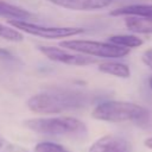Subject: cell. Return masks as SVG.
Instances as JSON below:
<instances>
[{"label": "cell", "instance_id": "7c38bea8", "mask_svg": "<svg viewBox=\"0 0 152 152\" xmlns=\"http://www.w3.org/2000/svg\"><path fill=\"white\" fill-rule=\"evenodd\" d=\"M126 27L134 32L141 34H152V19L139 18V17H126Z\"/></svg>", "mask_w": 152, "mask_h": 152}, {"label": "cell", "instance_id": "3957f363", "mask_svg": "<svg viewBox=\"0 0 152 152\" xmlns=\"http://www.w3.org/2000/svg\"><path fill=\"white\" fill-rule=\"evenodd\" d=\"M23 124L32 132L48 135H83L87 133L86 124L72 116L32 118Z\"/></svg>", "mask_w": 152, "mask_h": 152}, {"label": "cell", "instance_id": "5b68a950", "mask_svg": "<svg viewBox=\"0 0 152 152\" xmlns=\"http://www.w3.org/2000/svg\"><path fill=\"white\" fill-rule=\"evenodd\" d=\"M8 25L32 36L42 37L45 39H58V38H69L74 36L82 34L86 30L83 27H70V26H44L34 24L27 20L20 19H10Z\"/></svg>", "mask_w": 152, "mask_h": 152}, {"label": "cell", "instance_id": "30bf717a", "mask_svg": "<svg viewBox=\"0 0 152 152\" xmlns=\"http://www.w3.org/2000/svg\"><path fill=\"white\" fill-rule=\"evenodd\" d=\"M0 17L2 18H7L10 19H20V20H26L30 19L32 17H34V14L27 10H25L24 7L10 4L5 0H0Z\"/></svg>", "mask_w": 152, "mask_h": 152}, {"label": "cell", "instance_id": "9a60e30c", "mask_svg": "<svg viewBox=\"0 0 152 152\" xmlns=\"http://www.w3.org/2000/svg\"><path fill=\"white\" fill-rule=\"evenodd\" d=\"M33 152H71L61 144L52 141H40L34 145Z\"/></svg>", "mask_w": 152, "mask_h": 152}, {"label": "cell", "instance_id": "d6986e66", "mask_svg": "<svg viewBox=\"0 0 152 152\" xmlns=\"http://www.w3.org/2000/svg\"><path fill=\"white\" fill-rule=\"evenodd\" d=\"M148 84H150V88L152 89V76L148 78Z\"/></svg>", "mask_w": 152, "mask_h": 152}, {"label": "cell", "instance_id": "8fae6325", "mask_svg": "<svg viewBox=\"0 0 152 152\" xmlns=\"http://www.w3.org/2000/svg\"><path fill=\"white\" fill-rule=\"evenodd\" d=\"M99 71L107 74V75H112L119 78H128L131 76V70L129 66L125 63L121 62H116V61H104L99 63L97 66Z\"/></svg>", "mask_w": 152, "mask_h": 152}, {"label": "cell", "instance_id": "6da1fadb", "mask_svg": "<svg viewBox=\"0 0 152 152\" xmlns=\"http://www.w3.org/2000/svg\"><path fill=\"white\" fill-rule=\"evenodd\" d=\"M87 95L76 90H50L32 95L26 106L38 114H59L87 106Z\"/></svg>", "mask_w": 152, "mask_h": 152}, {"label": "cell", "instance_id": "9c48e42d", "mask_svg": "<svg viewBox=\"0 0 152 152\" xmlns=\"http://www.w3.org/2000/svg\"><path fill=\"white\" fill-rule=\"evenodd\" d=\"M113 17H139L152 19V4H133L126 5L110 11Z\"/></svg>", "mask_w": 152, "mask_h": 152}, {"label": "cell", "instance_id": "ba28073f", "mask_svg": "<svg viewBox=\"0 0 152 152\" xmlns=\"http://www.w3.org/2000/svg\"><path fill=\"white\" fill-rule=\"evenodd\" d=\"M71 11H97L112 5L113 0H46Z\"/></svg>", "mask_w": 152, "mask_h": 152}, {"label": "cell", "instance_id": "8992f818", "mask_svg": "<svg viewBox=\"0 0 152 152\" xmlns=\"http://www.w3.org/2000/svg\"><path fill=\"white\" fill-rule=\"evenodd\" d=\"M38 50L50 61L74 66H87L95 64L96 59L82 53H74L66 49H59L56 46H38Z\"/></svg>", "mask_w": 152, "mask_h": 152}, {"label": "cell", "instance_id": "2e32d148", "mask_svg": "<svg viewBox=\"0 0 152 152\" xmlns=\"http://www.w3.org/2000/svg\"><path fill=\"white\" fill-rule=\"evenodd\" d=\"M0 152H28L24 146L0 137Z\"/></svg>", "mask_w": 152, "mask_h": 152}, {"label": "cell", "instance_id": "e0dca14e", "mask_svg": "<svg viewBox=\"0 0 152 152\" xmlns=\"http://www.w3.org/2000/svg\"><path fill=\"white\" fill-rule=\"evenodd\" d=\"M142 62L152 69V49H148L142 55Z\"/></svg>", "mask_w": 152, "mask_h": 152}, {"label": "cell", "instance_id": "4fadbf2b", "mask_svg": "<svg viewBox=\"0 0 152 152\" xmlns=\"http://www.w3.org/2000/svg\"><path fill=\"white\" fill-rule=\"evenodd\" d=\"M107 42L127 49H135L144 44V40L135 34H114L108 37Z\"/></svg>", "mask_w": 152, "mask_h": 152}, {"label": "cell", "instance_id": "7a4b0ae2", "mask_svg": "<svg viewBox=\"0 0 152 152\" xmlns=\"http://www.w3.org/2000/svg\"><path fill=\"white\" fill-rule=\"evenodd\" d=\"M91 116L100 121L106 122H141L148 116V110L140 104L127 102V101H115L109 100L99 103L91 112Z\"/></svg>", "mask_w": 152, "mask_h": 152}, {"label": "cell", "instance_id": "5bb4252c", "mask_svg": "<svg viewBox=\"0 0 152 152\" xmlns=\"http://www.w3.org/2000/svg\"><path fill=\"white\" fill-rule=\"evenodd\" d=\"M0 38H2L5 40L18 43L24 39V36L19 30H17L14 27H12V26L10 27V26L0 24Z\"/></svg>", "mask_w": 152, "mask_h": 152}, {"label": "cell", "instance_id": "277c9868", "mask_svg": "<svg viewBox=\"0 0 152 152\" xmlns=\"http://www.w3.org/2000/svg\"><path fill=\"white\" fill-rule=\"evenodd\" d=\"M59 45L66 50L75 51L82 55L100 57V58H122L129 53V49L114 45L109 42H97L87 39H69L59 42Z\"/></svg>", "mask_w": 152, "mask_h": 152}, {"label": "cell", "instance_id": "ac0fdd59", "mask_svg": "<svg viewBox=\"0 0 152 152\" xmlns=\"http://www.w3.org/2000/svg\"><path fill=\"white\" fill-rule=\"evenodd\" d=\"M144 145H145L147 148L152 150V137H150V138L145 139V140H144Z\"/></svg>", "mask_w": 152, "mask_h": 152}, {"label": "cell", "instance_id": "52a82bcc", "mask_svg": "<svg viewBox=\"0 0 152 152\" xmlns=\"http://www.w3.org/2000/svg\"><path fill=\"white\" fill-rule=\"evenodd\" d=\"M88 152H131V144L122 137L107 134L95 140Z\"/></svg>", "mask_w": 152, "mask_h": 152}]
</instances>
